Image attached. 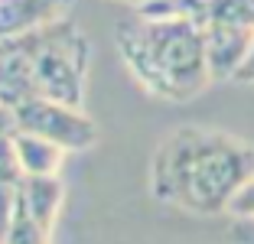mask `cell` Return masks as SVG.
<instances>
[{
	"label": "cell",
	"instance_id": "obj_1",
	"mask_svg": "<svg viewBox=\"0 0 254 244\" xmlns=\"http://www.w3.org/2000/svg\"><path fill=\"white\" fill-rule=\"evenodd\" d=\"M254 176V147L209 127H180L153 153L150 192L189 215H222Z\"/></svg>",
	"mask_w": 254,
	"mask_h": 244
},
{
	"label": "cell",
	"instance_id": "obj_2",
	"mask_svg": "<svg viewBox=\"0 0 254 244\" xmlns=\"http://www.w3.org/2000/svg\"><path fill=\"white\" fill-rule=\"evenodd\" d=\"M118 52L150 95L163 101H192L209 88L202 26L186 13H137L118 23Z\"/></svg>",
	"mask_w": 254,
	"mask_h": 244
},
{
	"label": "cell",
	"instance_id": "obj_3",
	"mask_svg": "<svg viewBox=\"0 0 254 244\" xmlns=\"http://www.w3.org/2000/svg\"><path fill=\"white\" fill-rule=\"evenodd\" d=\"M88 39L75 23L59 20L26 36L0 39V98L13 108L20 98H53L82 108Z\"/></svg>",
	"mask_w": 254,
	"mask_h": 244
},
{
	"label": "cell",
	"instance_id": "obj_4",
	"mask_svg": "<svg viewBox=\"0 0 254 244\" xmlns=\"http://www.w3.org/2000/svg\"><path fill=\"white\" fill-rule=\"evenodd\" d=\"M16 130L36 133L59 143L65 153H78L98 143V127L82 108L53 101V98H20L13 104Z\"/></svg>",
	"mask_w": 254,
	"mask_h": 244
},
{
	"label": "cell",
	"instance_id": "obj_5",
	"mask_svg": "<svg viewBox=\"0 0 254 244\" xmlns=\"http://www.w3.org/2000/svg\"><path fill=\"white\" fill-rule=\"evenodd\" d=\"M202 36H205V59H209L212 81H235L254 46V33L238 26H202Z\"/></svg>",
	"mask_w": 254,
	"mask_h": 244
},
{
	"label": "cell",
	"instance_id": "obj_6",
	"mask_svg": "<svg viewBox=\"0 0 254 244\" xmlns=\"http://www.w3.org/2000/svg\"><path fill=\"white\" fill-rule=\"evenodd\" d=\"M72 0H0V39L26 36L49 23L65 20Z\"/></svg>",
	"mask_w": 254,
	"mask_h": 244
},
{
	"label": "cell",
	"instance_id": "obj_7",
	"mask_svg": "<svg viewBox=\"0 0 254 244\" xmlns=\"http://www.w3.org/2000/svg\"><path fill=\"white\" fill-rule=\"evenodd\" d=\"M62 202H65V185L59 176H23L20 208H26L43 228L53 231V225L59 222Z\"/></svg>",
	"mask_w": 254,
	"mask_h": 244
},
{
	"label": "cell",
	"instance_id": "obj_8",
	"mask_svg": "<svg viewBox=\"0 0 254 244\" xmlns=\"http://www.w3.org/2000/svg\"><path fill=\"white\" fill-rule=\"evenodd\" d=\"M10 140H13V153L20 160L23 176H59L62 163H65V150L59 143L23 130H16Z\"/></svg>",
	"mask_w": 254,
	"mask_h": 244
},
{
	"label": "cell",
	"instance_id": "obj_9",
	"mask_svg": "<svg viewBox=\"0 0 254 244\" xmlns=\"http://www.w3.org/2000/svg\"><path fill=\"white\" fill-rule=\"evenodd\" d=\"M23 189V170L13 153V140H0V244L7 241Z\"/></svg>",
	"mask_w": 254,
	"mask_h": 244
},
{
	"label": "cell",
	"instance_id": "obj_10",
	"mask_svg": "<svg viewBox=\"0 0 254 244\" xmlns=\"http://www.w3.org/2000/svg\"><path fill=\"white\" fill-rule=\"evenodd\" d=\"M49 235L53 231L43 228V225L33 218L26 208L16 205V215H13V225H10L7 231V241L3 244H49Z\"/></svg>",
	"mask_w": 254,
	"mask_h": 244
},
{
	"label": "cell",
	"instance_id": "obj_11",
	"mask_svg": "<svg viewBox=\"0 0 254 244\" xmlns=\"http://www.w3.org/2000/svg\"><path fill=\"white\" fill-rule=\"evenodd\" d=\"M228 215H232L235 222H254V176L248 179L245 185H241V192L235 195Z\"/></svg>",
	"mask_w": 254,
	"mask_h": 244
},
{
	"label": "cell",
	"instance_id": "obj_12",
	"mask_svg": "<svg viewBox=\"0 0 254 244\" xmlns=\"http://www.w3.org/2000/svg\"><path fill=\"white\" fill-rule=\"evenodd\" d=\"M16 133V118H13V108H10L3 98H0V140H10Z\"/></svg>",
	"mask_w": 254,
	"mask_h": 244
},
{
	"label": "cell",
	"instance_id": "obj_13",
	"mask_svg": "<svg viewBox=\"0 0 254 244\" xmlns=\"http://www.w3.org/2000/svg\"><path fill=\"white\" fill-rule=\"evenodd\" d=\"M232 238H235V244H254V222H235Z\"/></svg>",
	"mask_w": 254,
	"mask_h": 244
},
{
	"label": "cell",
	"instance_id": "obj_14",
	"mask_svg": "<svg viewBox=\"0 0 254 244\" xmlns=\"http://www.w3.org/2000/svg\"><path fill=\"white\" fill-rule=\"evenodd\" d=\"M235 81H241V85H254V46H251V52H248L245 65L238 68V75H235Z\"/></svg>",
	"mask_w": 254,
	"mask_h": 244
},
{
	"label": "cell",
	"instance_id": "obj_15",
	"mask_svg": "<svg viewBox=\"0 0 254 244\" xmlns=\"http://www.w3.org/2000/svg\"><path fill=\"white\" fill-rule=\"evenodd\" d=\"M121 3H130L137 10H150V7H160V3H170V0H121Z\"/></svg>",
	"mask_w": 254,
	"mask_h": 244
}]
</instances>
